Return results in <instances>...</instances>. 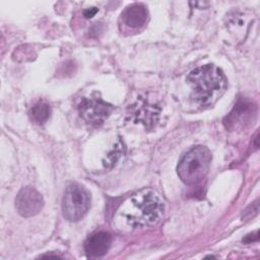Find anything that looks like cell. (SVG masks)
Segmentation results:
<instances>
[{
	"label": "cell",
	"mask_w": 260,
	"mask_h": 260,
	"mask_svg": "<svg viewBox=\"0 0 260 260\" xmlns=\"http://www.w3.org/2000/svg\"><path fill=\"white\" fill-rule=\"evenodd\" d=\"M192 87V99L201 107L213 105L226 89V78L217 66L206 64L192 70L187 76Z\"/></svg>",
	"instance_id": "obj_1"
},
{
	"label": "cell",
	"mask_w": 260,
	"mask_h": 260,
	"mask_svg": "<svg viewBox=\"0 0 260 260\" xmlns=\"http://www.w3.org/2000/svg\"><path fill=\"white\" fill-rule=\"evenodd\" d=\"M165 204L152 190L146 189L133 195L123 206L121 215L132 228L156 224L162 217Z\"/></svg>",
	"instance_id": "obj_2"
},
{
	"label": "cell",
	"mask_w": 260,
	"mask_h": 260,
	"mask_svg": "<svg viewBox=\"0 0 260 260\" xmlns=\"http://www.w3.org/2000/svg\"><path fill=\"white\" fill-rule=\"evenodd\" d=\"M211 162V153L203 145H197L187 151L180 159L177 172L180 179L187 185L200 182L207 174Z\"/></svg>",
	"instance_id": "obj_3"
},
{
	"label": "cell",
	"mask_w": 260,
	"mask_h": 260,
	"mask_svg": "<svg viewBox=\"0 0 260 260\" xmlns=\"http://www.w3.org/2000/svg\"><path fill=\"white\" fill-rule=\"evenodd\" d=\"M90 206V196L87 190L77 184H69L63 195L62 210L63 215L69 221H77L81 219Z\"/></svg>",
	"instance_id": "obj_4"
},
{
	"label": "cell",
	"mask_w": 260,
	"mask_h": 260,
	"mask_svg": "<svg viewBox=\"0 0 260 260\" xmlns=\"http://www.w3.org/2000/svg\"><path fill=\"white\" fill-rule=\"evenodd\" d=\"M257 115V107L253 102L240 100L230 114L224 118L223 124L230 131L245 129L250 126Z\"/></svg>",
	"instance_id": "obj_5"
},
{
	"label": "cell",
	"mask_w": 260,
	"mask_h": 260,
	"mask_svg": "<svg viewBox=\"0 0 260 260\" xmlns=\"http://www.w3.org/2000/svg\"><path fill=\"white\" fill-rule=\"evenodd\" d=\"M114 107L101 98H83L78 104L80 117L90 124L103 123L113 112Z\"/></svg>",
	"instance_id": "obj_6"
},
{
	"label": "cell",
	"mask_w": 260,
	"mask_h": 260,
	"mask_svg": "<svg viewBox=\"0 0 260 260\" xmlns=\"http://www.w3.org/2000/svg\"><path fill=\"white\" fill-rule=\"evenodd\" d=\"M44 205L42 195L32 187L22 188L15 198V207L17 212L24 217L36 215L41 211Z\"/></svg>",
	"instance_id": "obj_7"
},
{
	"label": "cell",
	"mask_w": 260,
	"mask_h": 260,
	"mask_svg": "<svg viewBox=\"0 0 260 260\" xmlns=\"http://www.w3.org/2000/svg\"><path fill=\"white\" fill-rule=\"evenodd\" d=\"M112 237L107 232H95L84 242V252L88 258H100L110 249Z\"/></svg>",
	"instance_id": "obj_8"
},
{
	"label": "cell",
	"mask_w": 260,
	"mask_h": 260,
	"mask_svg": "<svg viewBox=\"0 0 260 260\" xmlns=\"http://www.w3.org/2000/svg\"><path fill=\"white\" fill-rule=\"evenodd\" d=\"M159 111V108L155 105L148 104L145 101H139L132 106L130 114L134 118L136 123L140 122L145 127L152 128L157 122Z\"/></svg>",
	"instance_id": "obj_9"
},
{
	"label": "cell",
	"mask_w": 260,
	"mask_h": 260,
	"mask_svg": "<svg viewBox=\"0 0 260 260\" xmlns=\"http://www.w3.org/2000/svg\"><path fill=\"white\" fill-rule=\"evenodd\" d=\"M125 25L130 28H139L145 24L147 20V9L140 3H134L128 6L121 14Z\"/></svg>",
	"instance_id": "obj_10"
},
{
	"label": "cell",
	"mask_w": 260,
	"mask_h": 260,
	"mask_svg": "<svg viewBox=\"0 0 260 260\" xmlns=\"http://www.w3.org/2000/svg\"><path fill=\"white\" fill-rule=\"evenodd\" d=\"M29 116L35 123L44 124L51 116V107L45 102H39L30 109Z\"/></svg>",
	"instance_id": "obj_11"
},
{
	"label": "cell",
	"mask_w": 260,
	"mask_h": 260,
	"mask_svg": "<svg viewBox=\"0 0 260 260\" xmlns=\"http://www.w3.org/2000/svg\"><path fill=\"white\" fill-rule=\"evenodd\" d=\"M125 152V146L121 141H118L115 146L113 147V149L107 154V156L105 157V159L103 160L104 167L107 169H111L113 168L123 156Z\"/></svg>",
	"instance_id": "obj_12"
},
{
	"label": "cell",
	"mask_w": 260,
	"mask_h": 260,
	"mask_svg": "<svg viewBox=\"0 0 260 260\" xmlns=\"http://www.w3.org/2000/svg\"><path fill=\"white\" fill-rule=\"evenodd\" d=\"M258 231L252 233V234H249L245 237V239H243V242L245 243H251V242H255V241H258Z\"/></svg>",
	"instance_id": "obj_13"
},
{
	"label": "cell",
	"mask_w": 260,
	"mask_h": 260,
	"mask_svg": "<svg viewBox=\"0 0 260 260\" xmlns=\"http://www.w3.org/2000/svg\"><path fill=\"white\" fill-rule=\"evenodd\" d=\"M99 11V9L96 7H90V8H87L83 11V16L85 18H91L92 16L95 15V13Z\"/></svg>",
	"instance_id": "obj_14"
}]
</instances>
